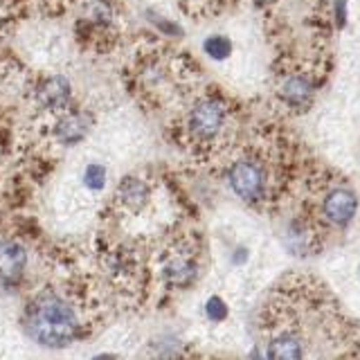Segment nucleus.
Segmentation results:
<instances>
[{
	"mask_svg": "<svg viewBox=\"0 0 360 360\" xmlns=\"http://www.w3.org/2000/svg\"><path fill=\"white\" fill-rule=\"evenodd\" d=\"M313 95V86L309 84V79L307 77H288L284 86H281V97H284L290 106H302V104H307V101L311 99Z\"/></svg>",
	"mask_w": 360,
	"mask_h": 360,
	"instance_id": "nucleus-10",
	"label": "nucleus"
},
{
	"mask_svg": "<svg viewBox=\"0 0 360 360\" xmlns=\"http://www.w3.org/2000/svg\"><path fill=\"white\" fill-rule=\"evenodd\" d=\"M27 268V250L18 241H0V281L18 284Z\"/></svg>",
	"mask_w": 360,
	"mask_h": 360,
	"instance_id": "nucleus-7",
	"label": "nucleus"
},
{
	"mask_svg": "<svg viewBox=\"0 0 360 360\" xmlns=\"http://www.w3.org/2000/svg\"><path fill=\"white\" fill-rule=\"evenodd\" d=\"M20 326L32 342L45 349L68 347L79 335V315L70 300L54 290L39 292L22 309Z\"/></svg>",
	"mask_w": 360,
	"mask_h": 360,
	"instance_id": "nucleus-1",
	"label": "nucleus"
},
{
	"mask_svg": "<svg viewBox=\"0 0 360 360\" xmlns=\"http://www.w3.org/2000/svg\"><path fill=\"white\" fill-rule=\"evenodd\" d=\"M106 180H108V172L106 167L101 162H90L86 169H84V176H82V183L86 189L90 191H101L106 187Z\"/></svg>",
	"mask_w": 360,
	"mask_h": 360,
	"instance_id": "nucleus-12",
	"label": "nucleus"
},
{
	"mask_svg": "<svg viewBox=\"0 0 360 360\" xmlns=\"http://www.w3.org/2000/svg\"><path fill=\"white\" fill-rule=\"evenodd\" d=\"M117 198L129 212H140L146 207V202L151 198V189L138 176H127L122 178V183L117 187Z\"/></svg>",
	"mask_w": 360,
	"mask_h": 360,
	"instance_id": "nucleus-8",
	"label": "nucleus"
},
{
	"mask_svg": "<svg viewBox=\"0 0 360 360\" xmlns=\"http://www.w3.org/2000/svg\"><path fill=\"white\" fill-rule=\"evenodd\" d=\"M304 356L302 340L292 333H281L273 342L268 345V358L279 360V358H300Z\"/></svg>",
	"mask_w": 360,
	"mask_h": 360,
	"instance_id": "nucleus-11",
	"label": "nucleus"
},
{
	"mask_svg": "<svg viewBox=\"0 0 360 360\" xmlns=\"http://www.w3.org/2000/svg\"><path fill=\"white\" fill-rule=\"evenodd\" d=\"M202 52H205L214 61H223V59H228V56H230L232 43H230V39L214 34V37H207L205 43H202Z\"/></svg>",
	"mask_w": 360,
	"mask_h": 360,
	"instance_id": "nucleus-13",
	"label": "nucleus"
},
{
	"mask_svg": "<svg viewBox=\"0 0 360 360\" xmlns=\"http://www.w3.org/2000/svg\"><path fill=\"white\" fill-rule=\"evenodd\" d=\"M205 315L212 322H223L225 318H228V304H225L221 297L214 295L205 302Z\"/></svg>",
	"mask_w": 360,
	"mask_h": 360,
	"instance_id": "nucleus-14",
	"label": "nucleus"
},
{
	"mask_svg": "<svg viewBox=\"0 0 360 360\" xmlns=\"http://www.w3.org/2000/svg\"><path fill=\"white\" fill-rule=\"evenodd\" d=\"M257 3H273V0H257Z\"/></svg>",
	"mask_w": 360,
	"mask_h": 360,
	"instance_id": "nucleus-17",
	"label": "nucleus"
},
{
	"mask_svg": "<svg viewBox=\"0 0 360 360\" xmlns=\"http://www.w3.org/2000/svg\"><path fill=\"white\" fill-rule=\"evenodd\" d=\"M228 183L241 200L255 202L264 196L266 174L262 165L255 160H236L228 172Z\"/></svg>",
	"mask_w": 360,
	"mask_h": 360,
	"instance_id": "nucleus-3",
	"label": "nucleus"
},
{
	"mask_svg": "<svg viewBox=\"0 0 360 360\" xmlns=\"http://www.w3.org/2000/svg\"><path fill=\"white\" fill-rule=\"evenodd\" d=\"M72 99V86L63 75H50L34 88V101L37 106L48 112H63Z\"/></svg>",
	"mask_w": 360,
	"mask_h": 360,
	"instance_id": "nucleus-4",
	"label": "nucleus"
},
{
	"mask_svg": "<svg viewBox=\"0 0 360 360\" xmlns=\"http://www.w3.org/2000/svg\"><path fill=\"white\" fill-rule=\"evenodd\" d=\"M225 120H228V108L217 97H205L196 101L189 110L187 129L198 140H212L221 133Z\"/></svg>",
	"mask_w": 360,
	"mask_h": 360,
	"instance_id": "nucleus-2",
	"label": "nucleus"
},
{
	"mask_svg": "<svg viewBox=\"0 0 360 360\" xmlns=\"http://www.w3.org/2000/svg\"><path fill=\"white\" fill-rule=\"evenodd\" d=\"M358 210V200L349 189H331L329 194L322 200V212L324 217L333 223L335 228H345V225L352 223L354 214Z\"/></svg>",
	"mask_w": 360,
	"mask_h": 360,
	"instance_id": "nucleus-6",
	"label": "nucleus"
},
{
	"mask_svg": "<svg viewBox=\"0 0 360 360\" xmlns=\"http://www.w3.org/2000/svg\"><path fill=\"white\" fill-rule=\"evenodd\" d=\"M93 22H110L112 20V9H110V5L108 3H104V0H97V3L93 5Z\"/></svg>",
	"mask_w": 360,
	"mask_h": 360,
	"instance_id": "nucleus-15",
	"label": "nucleus"
},
{
	"mask_svg": "<svg viewBox=\"0 0 360 360\" xmlns=\"http://www.w3.org/2000/svg\"><path fill=\"white\" fill-rule=\"evenodd\" d=\"M335 11H338V22H340V25H345V0H338L335 3Z\"/></svg>",
	"mask_w": 360,
	"mask_h": 360,
	"instance_id": "nucleus-16",
	"label": "nucleus"
},
{
	"mask_svg": "<svg viewBox=\"0 0 360 360\" xmlns=\"http://www.w3.org/2000/svg\"><path fill=\"white\" fill-rule=\"evenodd\" d=\"M196 275H198V268L194 264V259H189V257H172L162 268L165 281L174 288L189 286L191 281L196 279Z\"/></svg>",
	"mask_w": 360,
	"mask_h": 360,
	"instance_id": "nucleus-9",
	"label": "nucleus"
},
{
	"mask_svg": "<svg viewBox=\"0 0 360 360\" xmlns=\"http://www.w3.org/2000/svg\"><path fill=\"white\" fill-rule=\"evenodd\" d=\"M90 129H93V117L86 110H65L54 122V140L61 146H75L88 138Z\"/></svg>",
	"mask_w": 360,
	"mask_h": 360,
	"instance_id": "nucleus-5",
	"label": "nucleus"
}]
</instances>
